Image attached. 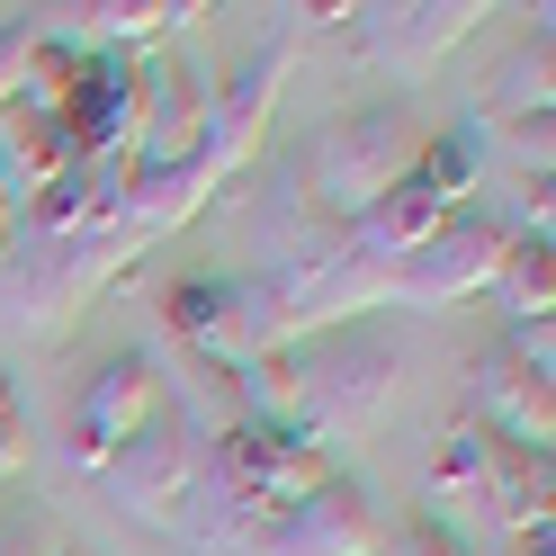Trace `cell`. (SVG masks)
<instances>
[{
	"mask_svg": "<svg viewBox=\"0 0 556 556\" xmlns=\"http://www.w3.org/2000/svg\"><path fill=\"white\" fill-rule=\"evenodd\" d=\"M413 153H422V126L404 109H359L332 117L324 135H305L288 180H278V206H305V216L351 225L359 206H377L395 180H413Z\"/></svg>",
	"mask_w": 556,
	"mask_h": 556,
	"instance_id": "6da1fadb",
	"label": "cell"
},
{
	"mask_svg": "<svg viewBox=\"0 0 556 556\" xmlns=\"http://www.w3.org/2000/svg\"><path fill=\"white\" fill-rule=\"evenodd\" d=\"M395 395H404L395 341H377V332L296 341V413H288V431L324 440V448H351V440H368L395 413Z\"/></svg>",
	"mask_w": 556,
	"mask_h": 556,
	"instance_id": "7a4b0ae2",
	"label": "cell"
},
{
	"mask_svg": "<svg viewBox=\"0 0 556 556\" xmlns=\"http://www.w3.org/2000/svg\"><path fill=\"white\" fill-rule=\"evenodd\" d=\"M467 422H484L511 448L556 440V324H511L467 377Z\"/></svg>",
	"mask_w": 556,
	"mask_h": 556,
	"instance_id": "3957f363",
	"label": "cell"
},
{
	"mask_svg": "<svg viewBox=\"0 0 556 556\" xmlns=\"http://www.w3.org/2000/svg\"><path fill=\"white\" fill-rule=\"evenodd\" d=\"M341 467L324 440L305 431H278V422H242L206 448V494H233V503H261V511H296L305 494H324Z\"/></svg>",
	"mask_w": 556,
	"mask_h": 556,
	"instance_id": "277c9868",
	"label": "cell"
},
{
	"mask_svg": "<svg viewBox=\"0 0 556 556\" xmlns=\"http://www.w3.org/2000/svg\"><path fill=\"white\" fill-rule=\"evenodd\" d=\"M503 252H511V225H503V216H476V206H458V216H440V233L395 269V305L448 315V305H467V296L494 288Z\"/></svg>",
	"mask_w": 556,
	"mask_h": 556,
	"instance_id": "5b68a950",
	"label": "cell"
},
{
	"mask_svg": "<svg viewBox=\"0 0 556 556\" xmlns=\"http://www.w3.org/2000/svg\"><path fill=\"white\" fill-rule=\"evenodd\" d=\"M162 422V359L153 351H117V359H99L81 377V395H73V467H109L126 440H144Z\"/></svg>",
	"mask_w": 556,
	"mask_h": 556,
	"instance_id": "8992f818",
	"label": "cell"
},
{
	"mask_svg": "<svg viewBox=\"0 0 556 556\" xmlns=\"http://www.w3.org/2000/svg\"><path fill=\"white\" fill-rule=\"evenodd\" d=\"M99 476H109V503H117V511L153 520V530H180L189 503H198V484H206V440H189V431L162 413V422H153L144 440H126Z\"/></svg>",
	"mask_w": 556,
	"mask_h": 556,
	"instance_id": "52a82bcc",
	"label": "cell"
},
{
	"mask_svg": "<svg viewBox=\"0 0 556 556\" xmlns=\"http://www.w3.org/2000/svg\"><path fill=\"white\" fill-rule=\"evenodd\" d=\"M135 117H144V63L135 54H73L63 135L81 144V162H135Z\"/></svg>",
	"mask_w": 556,
	"mask_h": 556,
	"instance_id": "ba28073f",
	"label": "cell"
},
{
	"mask_svg": "<svg viewBox=\"0 0 556 556\" xmlns=\"http://www.w3.org/2000/svg\"><path fill=\"white\" fill-rule=\"evenodd\" d=\"M288 73H296V46L269 37L225 90H206V153H198V162L216 170V180H233V170L261 153V135H269V117H278V90H288Z\"/></svg>",
	"mask_w": 556,
	"mask_h": 556,
	"instance_id": "9c48e42d",
	"label": "cell"
},
{
	"mask_svg": "<svg viewBox=\"0 0 556 556\" xmlns=\"http://www.w3.org/2000/svg\"><path fill=\"white\" fill-rule=\"evenodd\" d=\"M278 296H288V341H324V332H359L368 305H395V269L332 252L315 269H278Z\"/></svg>",
	"mask_w": 556,
	"mask_h": 556,
	"instance_id": "30bf717a",
	"label": "cell"
},
{
	"mask_svg": "<svg viewBox=\"0 0 556 556\" xmlns=\"http://www.w3.org/2000/svg\"><path fill=\"white\" fill-rule=\"evenodd\" d=\"M261 556H387V520H377L368 484L332 476L324 494H305L296 511H278V520H269Z\"/></svg>",
	"mask_w": 556,
	"mask_h": 556,
	"instance_id": "8fae6325",
	"label": "cell"
},
{
	"mask_svg": "<svg viewBox=\"0 0 556 556\" xmlns=\"http://www.w3.org/2000/svg\"><path fill=\"white\" fill-rule=\"evenodd\" d=\"M206 0H73V10H46L37 37L63 54H135V46H162L170 27H198Z\"/></svg>",
	"mask_w": 556,
	"mask_h": 556,
	"instance_id": "7c38bea8",
	"label": "cell"
},
{
	"mask_svg": "<svg viewBox=\"0 0 556 556\" xmlns=\"http://www.w3.org/2000/svg\"><path fill=\"white\" fill-rule=\"evenodd\" d=\"M351 27H359V54L377 63V73L413 81V73H431L448 46H467L476 10L467 0H404V10H359Z\"/></svg>",
	"mask_w": 556,
	"mask_h": 556,
	"instance_id": "4fadbf2b",
	"label": "cell"
},
{
	"mask_svg": "<svg viewBox=\"0 0 556 556\" xmlns=\"http://www.w3.org/2000/svg\"><path fill=\"white\" fill-rule=\"evenodd\" d=\"M206 153V81L180 63H144V117H135V170H170Z\"/></svg>",
	"mask_w": 556,
	"mask_h": 556,
	"instance_id": "5bb4252c",
	"label": "cell"
},
{
	"mask_svg": "<svg viewBox=\"0 0 556 556\" xmlns=\"http://www.w3.org/2000/svg\"><path fill=\"white\" fill-rule=\"evenodd\" d=\"M422 476H431V503H440L448 520L484 530V511H494V476H503V440L458 413V422L431 440V467H422ZM448 520H440V530H448Z\"/></svg>",
	"mask_w": 556,
	"mask_h": 556,
	"instance_id": "9a60e30c",
	"label": "cell"
},
{
	"mask_svg": "<svg viewBox=\"0 0 556 556\" xmlns=\"http://www.w3.org/2000/svg\"><path fill=\"white\" fill-rule=\"evenodd\" d=\"M547 109H556V46H547V27H539V37H520V46L503 54V73L476 90V126H467V135L484 144V135L539 126Z\"/></svg>",
	"mask_w": 556,
	"mask_h": 556,
	"instance_id": "2e32d148",
	"label": "cell"
},
{
	"mask_svg": "<svg viewBox=\"0 0 556 556\" xmlns=\"http://www.w3.org/2000/svg\"><path fill=\"white\" fill-rule=\"evenodd\" d=\"M440 216H448V206H440L431 189L395 180L377 206H359V216H351V252H359V261H377V269H404V261L440 233Z\"/></svg>",
	"mask_w": 556,
	"mask_h": 556,
	"instance_id": "e0dca14e",
	"label": "cell"
},
{
	"mask_svg": "<svg viewBox=\"0 0 556 556\" xmlns=\"http://www.w3.org/2000/svg\"><path fill=\"white\" fill-rule=\"evenodd\" d=\"M162 413H170L189 440L216 448L225 431H242V387H233L225 359H189V351H180V368H162Z\"/></svg>",
	"mask_w": 556,
	"mask_h": 556,
	"instance_id": "ac0fdd59",
	"label": "cell"
},
{
	"mask_svg": "<svg viewBox=\"0 0 556 556\" xmlns=\"http://www.w3.org/2000/svg\"><path fill=\"white\" fill-rule=\"evenodd\" d=\"M73 162H81V144L63 135V117H27V109H0V180L18 189V206L37 198V189H54Z\"/></svg>",
	"mask_w": 556,
	"mask_h": 556,
	"instance_id": "d6986e66",
	"label": "cell"
},
{
	"mask_svg": "<svg viewBox=\"0 0 556 556\" xmlns=\"http://www.w3.org/2000/svg\"><path fill=\"white\" fill-rule=\"evenodd\" d=\"M225 180L206 162H170V170H135L126 180V225L144 233V242H162V233H180V225H198V206L216 198Z\"/></svg>",
	"mask_w": 556,
	"mask_h": 556,
	"instance_id": "ffe728a7",
	"label": "cell"
},
{
	"mask_svg": "<svg viewBox=\"0 0 556 556\" xmlns=\"http://www.w3.org/2000/svg\"><path fill=\"white\" fill-rule=\"evenodd\" d=\"M225 324H233V278H180L162 296V332L189 359H225Z\"/></svg>",
	"mask_w": 556,
	"mask_h": 556,
	"instance_id": "44dd1931",
	"label": "cell"
},
{
	"mask_svg": "<svg viewBox=\"0 0 556 556\" xmlns=\"http://www.w3.org/2000/svg\"><path fill=\"white\" fill-rule=\"evenodd\" d=\"M494 288H503V305H511V324H556V242L511 233Z\"/></svg>",
	"mask_w": 556,
	"mask_h": 556,
	"instance_id": "7402d4cb",
	"label": "cell"
},
{
	"mask_svg": "<svg viewBox=\"0 0 556 556\" xmlns=\"http://www.w3.org/2000/svg\"><path fill=\"white\" fill-rule=\"evenodd\" d=\"M484 180V144L467 126H448V135H422V153H413V189H431L448 216L467 206V189Z\"/></svg>",
	"mask_w": 556,
	"mask_h": 556,
	"instance_id": "603a6c76",
	"label": "cell"
},
{
	"mask_svg": "<svg viewBox=\"0 0 556 556\" xmlns=\"http://www.w3.org/2000/svg\"><path fill=\"white\" fill-rule=\"evenodd\" d=\"M27 73H37V27H0V109H18Z\"/></svg>",
	"mask_w": 556,
	"mask_h": 556,
	"instance_id": "cb8c5ba5",
	"label": "cell"
},
{
	"mask_svg": "<svg viewBox=\"0 0 556 556\" xmlns=\"http://www.w3.org/2000/svg\"><path fill=\"white\" fill-rule=\"evenodd\" d=\"M37 448H27V404H18V387L0 377V476H18Z\"/></svg>",
	"mask_w": 556,
	"mask_h": 556,
	"instance_id": "d4e9b609",
	"label": "cell"
},
{
	"mask_svg": "<svg viewBox=\"0 0 556 556\" xmlns=\"http://www.w3.org/2000/svg\"><path fill=\"white\" fill-rule=\"evenodd\" d=\"M503 153H511V170H520V180H530V170H556V162H547V153H556V117L511 126V135H503Z\"/></svg>",
	"mask_w": 556,
	"mask_h": 556,
	"instance_id": "484cf974",
	"label": "cell"
},
{
	"mask_svg": "<svg viewBox=\"0 0 556 556\" xmlns=\"http://www.w3.org/2000/svg\"><path fill=\"white\" fill-rule=\"evenodd\" d=\"M395 556H467V539H458V530H440V520H413V530L395 539Z\"/></svg>",
	"mask_w": 556,
	"mask_h": 556,
	"instance_id": "4316f807",
	"label": "cell"
},
{
	"mask_svg": "<svg viewBox=\"0 0 556 556\" xmlns=\"http://www.w3.org/2000/svg\"><path fill=\"white\" fill-rule=\"evenodd\" d=\"M10 233H18V189L0 180V261H10Z\"/></svg>",
	"mask_w": 556,
	"mask_h": 556,
	"instance_id": "83f0119b",
	"label": "cell"
},
{
	"mask_svg": "<svg viewBox=\"0 0 556 556\" xmlns=\"http://www.w3.org/2000/svg\"><path fill=\"white\" fill-rule=\"evenodd\" d=\"M0 556H46V547L27 539V530H0Z\"/></svg>",
	"mask_w": 556,
	"mask_h": 556,
	"instance_id": "f1b7e54d",
	"label": "cell"
},
{
	"mask_svg": "<svg viewBox=\"0 0 556 556\" xmlns=\"http://www.w3.org/2000/svg\"><path fill=\"white\" fill-rule=\"evenodd\" d=\"M503 556H556V530H547V539H511Z\"/></svg>",
	"mask_w": 556,
	"mask_h": 556,
	"instance_id": "f546056e",
	"label": "cell"
}]
</instances>
